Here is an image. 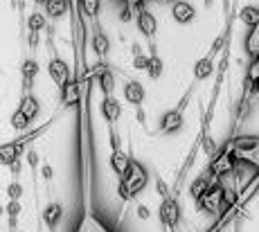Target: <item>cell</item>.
Segmentation results:
<instances>
[{"label":"cell","instance_id":"14","mask_svg":"<svg viewBox=\"0 0 259 232\" xmlns=\"http://www.w3.org/2000/svg\"><path fill=\"white\" fill-rule=\"evenodd\" d=\"M61 216H63V207H61V203H50L46 210H43V221L48 223V228H50V230L57 228V223L61 221Z\"/></svg>","mask_w":259,"mask_h":232},{"label":"cell","instance_id":"40","mask_svg":"<svg viewBox=\"0 0 259 232\" xmlns=\"http://www.w3.org/2000/svg\"><path fill=\"white\" fill-rule=\"evenodd\" d=\"M36 3H38V5H46V3H48V0H36Z\"/></svg>","mask_w":259,"mask_h":232},{"label":"cell","instance_id":"28","mask_svg":"<svg viewBox=\"0 0 259 232\" xmlns=\"http://www.w3.org/2000/svg\"><path fill=\"white\" fill-rule=\"evenodd\" d=\"M246 77H248V81H250L252 86H255V83L259 81V59H252V61H250V66H248Z\"/></svg>","mask_w":259,"mask_h":232},{"label":"cell","instance_id":"2","mask_svg":"<svg viewBox=\"0 0 259 232\" xmlns=\"http://www.w3.org/2000/svg\"><path fill=\"white\" fill-rule=\"evenodd\" d=\"M235 169H237V158H235V154H232V145L228 142L221 151H217V154L212 156L210 171L217 176V178H223V176L232 174Z\"/></svg>","mask_w":259,"mask_h":232},{"label":"cell","instance_id":"8","mask_svg":"<svg viewBox=\"0 0 259 232\" xmlns=\"http://www.w3.org/2000/svg\"><path fill=\"white\" fill-rule=\"evenodd\" d=\"M171 18L181 25H187L196 18V9L192 7V3H185V0H176L171 5Z\"/></svg>","mask_w":259,"mask_h":232},{"label":"cell","instance_id":"41","mask_svg":"<svg viewBox=\"0 0 259 232\" xmlns=\"http://www.w3.org/2000/svg\"><path fill=\"white\" fill-rule=\"evenodd\" d=\"M210 3H212V0H205V5H210Z\"/></svg>","mask_w":259,"mask_h":232},{"label":"cell","instance_id":"24","mask_svg":"<svg viewBox=\"0 0 259 232\" xmlns=\"http://www.w3.org/2000/svg\"><path fill=\"white\" fill-rule=\"evenodd\" d=\"M21 75H23L25 81L32 83L34 79H36V75H38V63L34 61V59H25L23 66H21Z\"/></svg>","mask_w":259,"mask_h":232},{"label":"cell","instance_id":"9","mask_svg":"<svg viewBox=\"0 0 259 232\" xmlns=\"http://www.w3.org/2000/svg\"><path fill=\"white\" fill-rule=\"evenodd\" d=\"M138 29H140L149 41H153V38H156V34H158L156 16H153L151 12H147V9H140V12H138Z\"/></svg>","mask_w":259,"mask_h":232},{"label":"cell","instance_id":"10","mask_svg":"<svg viewBox=\"0 0 259 232\" xmlns=\"http://www.w3.org/2000/svg\"><path fill=\"white\" fill-rule=\"evenodd\" d=\"M79 100H81V81H68L66 86L61 88V102L66 108H72L77 106Z\"/></svg>","mask_w":259,"mask_h":232},{"label":"cell","instance_id":"25","mask_svg":"<svg viewBox=\"0 0 259 232\" xmlns=\"http://www.w3.org/2000/svg\"><path fill=\"white\" fill-rule=\"evenodd\" d=\"M27 27H29V32H41V29H46L48 27V18L43 16V14H38V12H34V14H29V21H27Z\"/></svg>","mask_w":259,"mask_h":232},{"label":"cell","instance_id":"35","mask_svg":"<svg viewBox=\"0 0 259 232\" xmlns=\"http://www.w3.org/2000/svg\"><path fill=\"white\" fill-rule=\"evenodd\" d=\"M149 216H151V212H149V207H147V205H138V219L147 221Z\"/></svg>","mask_w":259,"mask_h":232},{"label":"cell","instance_id":"5","mask_svg":"<svg viewBox=\"0 0 259 232\" xmlns=\"http://www.w3.org/2000/svg\"><path fill=\"white\" fill-rule=\"evenodd\" d=\"M158 216L160 221L167 225V228H176L178 221H181V205L174 196H165L160 203V210H158Z\"/></svg>","mask_w":259,"mask_h":232},{"label":"cell","instance_id":"36","mask_svg":"<svg viewBox=\"0 0 259 232\" xmlns=\"http://www.w3.org/2000/svg\"><path fill=\"white\" fill-rule=\"evenodd\" d=\"M41 174H43V178H46V180H52L54 171H52V167H50V165H43L41 167Z\"/></svg>","mask_w":259,"mask_h":232},{"label":"cell","instance_id":"18","mask_svg":"<svg viewBox=\"0 0 259 232\" xmlns=\"http://www.w3.org/2000/svg\"><path fill=\"white\" fill-rule=\"evenodd\" d=\"M243 50L250 54L252 59H259V27H250L246 41H243Z\"/></svg>","mask_w":259,"mask_h":232},{"label":"cell","instance_id":"15","mask_svg":"<svg viewBox=\"0 0 259 232\" xmlns=\"http://www.w3.org/2000/svg\"><path fill=\"white\" fill-rule=\"evenodd\" d=\"M18 111H21L23 115L27 117L29 122H32L34 117L38 115V111H41V106H38V102H36V97H34V95H25L23 100H21V106H18Z\"/></svg>","mask_w":259,"mask_h":232},{"label":"cell","instance_id":"12","mask_svg":"<svg viewBox=\"0 0 259 232\" xmlns=\"http://www.w3.org/2000/svg\"><path fill=\"white\" fill-rule=\"evenodd\" d=\"M144 86L140 81H126V86H124V100H126L131 106H138L140 108L144 104Z\"/></svg>","mask_w":259,"mask_h":232},{"label":"cell","instance_id":"23","mask_svg":"<svg viewBox=\"0 0 259 232\" xmlns=\"http://www.w3.org/2000/svg\"><path fill=\"white\" fill-rule=\"evenodd\" d=\"M210 185H212V182H210V178H207V176H201V178H196V180L192 182V190H189L192 199L198 201V199H201V196L207 192V187H210Z\"/></svg>","mask_w":259,"mask_h":232},{"label":"cell","instance_id":"33","mask_svg":"<svg viewBox=\"0 0 259 232\" xmlns=\"http://www.w3.org/2000/svg\"><path fill=\"white\" fill-rule=\"evenodd\" d=\"M25 154H27V156H25V160H27L29 167H38V154H36V151L29 149V151H25Z\"/></svg>","mask_w":259,"mask_h":232},{"label":"cell","instance_id":"20","mask_svg":"<svg viewBox=\"0 0 259 232\" xmlns=\"http://www.w3.org/2000/svg\"><path fill=\"white\" fill-rule=\"evenodd\" d=\"M93 50H95V54H97L99 59L106 57L108 50H111V43H108V36H106V34L95 32V36H93Z\"/></svg>","mask_w":259,"mask_h":232},{"label":"cell","instance_id":"13","mask_svg":"<svg viewBox=\"0 0 259 232\" xmlns=\"http://www.w3.org/2000/svg\"><path fill=\"white\" fill-rule=\"evenodd\" d=\"M128 165H131V158H128L126 154H122L119 149H113V154H111V167H113V171H115L119 178L126 174Z\"/></svg>","mask_w":259,"mask_h":232},{"label":"cell","instance_id":"21","mask_svg":"<svg viewBox=\"0 0 259 232\" xmlns=\"http://www.w3.org/2000/svg\"><path fill=\"white\" fill-rule=\"evenodd\" d=\"M97 81H99V88H102L104 95H111L113 88H115V79H113L111 70H106V68H104L102 72H97Z\"/></svg>","mask_w":259,"mask_h":232},{"label":"cell","instance_id":"1","mask_svg":"<svg viewBox=\"0 0 259 232\" xmlns=\"http://www.w3.org/2000/svg\"><path fill=\"white\" fill-rule=\"evenodd\" d=\"M149 182V174L147 169L140 165V162L131 160V165H128L126 174L119 178V187H117V194L122 201H131L133 196H138L140 192L147 187Z\"/></svg>","mask_w":259,"mask_h":232},{"label":"cell","instance_id":"19","mask_svg":"<svg viewBox=\"0 0 259 232\" xmlns=\"http://www.w3.org/2000/svg\"><path fill=\"white\" fill-rule=\"evenodd\" d=\"M214 72V63H212V57H203L196 61L194 66V77L196 79H207Z\"/></svg>","mask_w":259,"mask_h":232},{"label":"cell","instance_id":"32","mask_svg":"<svg viewBox=\"0 0 259 232\" xmlns=\"http://www.w3.org/2000/svg\"><path fill=\"white\" fill-rule=\"evenodd\" d=\"M203 149H205V154H210V156L217 154V145H214V142H212L207 135L203 137Z\"/></svg>","mask_w":259,"mask_h":232},{"label":"cell","instance_id":"11","mask_svg":"<svg viewBox=\"0 0 259 232\" xmlns=\"http://www.w3.org/2000/svg\"><path fill=\"white\" fill-rule=\"evenodd\" d=\"M102 115L108 124H115L119 117H122V104H119L113 95H106V100L102 102Z\"/></svg>","mask_w":259,"mask_h":232},{"label":"cell","instance_id":"37","mask_svg":"<svg viewBox=\"0 0 259 232\" xmlns=\"http://www.w3.org/2000/svg\"><path fill=\"white\" fill-rule=\"evenodd\" d=\"M131 16H133V12H131L128 7H124V9H122V14H119V21L128 23V21H131Z\"/></svg>","mask_w":259,"mask_h":232},{"label":"cell","instance_id":"31","mask_svg":"<svg viewBox=\"0 0 259 232\" xmlns=\"http://www.w3.org/2000/svg\"><path fill=\"white\" fill-rule=\"evenodd\" d=\"M147 66H149V57L147 54H136V57H133V68H136V70H147Z\"/></svg>","mask_w":259,"mask_h":232},{"label":"cell","instance_id":"39","mask_svg":"<svg viewBox=\"0 0 259 232\" xmlns=\"http://www.w3.org/2000/svg\"><path fill=\"white\" fill-rule=\"evenodd\" d=\"M3 214H5V207H3V205H0V216H3Z\"/></svg>","mask_w":259,"mask_h":232},{"label":"cell","instance_id":"17","mask_svg":"<svg viewBox=\"0 0 259 232\" xmlns=\"http://www.w3.org/2000/svg\"><path fill=\"white\" fill-rule=\"evenodd\" d=\"M239 21L243 23L246 27H259V9L255 5H248L239 12Z\"/></svg>","mask_w":259,"mask_h":232},{"label":"cell","instance_id":"22","mask_svg":"<svg viewBox=\"0 0 259 232\" xmlns=\"http://www.w3.org/2000/svg\"><path fill=\"white\" fill-rule=\"evenodd\" d=\"M79 9H81L88 18L97 21V14H99V9H102V0H79Z\"/></svg>","mask_w":259,"mask_h":232},{"label":"cell","instance_id":"16","mask_svg":"<svg viewBox=\"0 0 259 232\" xmlns=\"http://www.w3.org/2000/svg\"><path fill=\"white\" fill-rule=\"evenodd\" d=\"M46 9H48V16L57 21V18H61V16L68 14V9H70V0H48Z\"/></svg>","mask_w":259,"mask_h":232},{"label":"cell","instance_id":"6","mask_svg":"<svg viewBox=\"0 0 259 232\" xmlns=\"http://www.w3.org/2000/svg\"><path fill=\"white\" fill-rule=\"evenodd\" d=\"M48 72H50L52 81L57 83L59 88H63V86H66V83L72 79V75H70V66H68V63L63 61V59H59V57H54L52 61H50Z\"/></svg>","mask_w":259,"mask_h":232},{"label":"cell","instance_id":"42","mask_svg":"<svg viewBox=\"0 0 259 232\" xmlns=\"http://www.w3.org/2000/svg\"><path fill=\"white\" fill-rule=\"evenodd\" d=\"M167 3H176V0H167Z\"/></svg>","mask_w":259,"mask_h":232},{"label":"cell","instance_id":"27","mask_svg":"<svg viewBox=\"0 0 259 232\" xmlns=\"http://www.w3.org/2000/svg\"><path fill=\"white\" fill-rule=\"evenodd\" d=\"M9 124H12V129H16V131H25L29 126V120L21 111H16V113H12V117H9Z\"/></svg>","mask_w":259,"mask_h":232},{"label":"cell","instance_id":"26","mask_svg":"<svg viewBox=\"0 0 259 232\" xmlns=\"http://www.w3.org/2000/svg\"><path fill=\"white\" fill-rule=\"evenodd\" d=\"M162 59L158 57V54H151V57H149V66H147V75L151 77V79H158L162 75Z\"/></svg>","mask_w":259,"mask_h":232},{"label":"cell","instance_id":"7","mask_svg":"<svg viewBox=\"0 0 259 232\" xmlns=\"http://www.w3.org/2000/svg\"><path fill=\"white\" fill-rule=\"evenodd\" d=\"M183 129V108H174V111H167L165 115L160 117V131L167 133V135H174Z\"/></svg>","mask_w":259,"mask_h":232},{"label":"cell","instance_id":"34","mask_svg":"<svg viewBox=\"0 0 259 232\" xmlns=\"http://www.w3.org/2000/svg\"><path fill=\"white\" fill-rule=\"evenodd\" d=\"M122 3H124V7H128L131 12H138V9H142L144 0H122Z\"/></svg>","mask_w":259,"mask_h":232},{"label":"cell","instance_id":"29","mask_svg":"<svg viewBox=\"0 0 259 232\" xmlns=\"http://www.w3.org/2000/svg\"><path fill=\"white\" fill-rule=\"evenodd\" d=\"M7 196L9 201H18L23 196V185L21 182H9L7 185Z\"/></svg>","mask_w":259,"mask_h":232},{"label":"cell","instance_id":"38","mask_svg":"<svg viewBox=\"0 0 259 232\" xmlns=\"http://www.w3.org/2000/svg\"><path fill=\"white\" fill-rule=\"evenodd\" d=\"M158 192L162 194V199L169 196V190H167V185H165V180H162V178H158Z\"/></svg>","mask_w":259,"mask_h":232},{"label":"cell","instance_id":"3","mask_svg":"<svg viewBox=\"0 0 259 232\" xmlns=\"http://www.w3.org/2000/svg\"><path fill=\"white\" fill-rule=\"evenodd\" d=\"M50 126V124H48ZM48 126H41V129L32 131L29 135L21 137V140H14V142H7V145H0V165H12L14 160H18L23 154H25V145H27V140H32V137H36L38 133H43L48 129Z\"/></svg>","mask_w":259,"mask_h":232},{"label":"cell","instance_id":"30","mask_svg":"<svg viewBox=\"0 0 259 232\" xmlns=\"http://www.w3.org/2000/svg\"><path fill=\"white\" fill-rule=\"evenodd\" d=\"M5 212H7V216H16V219H18V214L23 212L21 201H9L7 207H5Z\"/></svg>","mask_w":259,"mask_h":232},{"label":"cell","instance_id":"4","mask_svg":"<svg viewBox=\"0 0 259 232\" xmlns=\"http://www.w3.org/2000/svg\"><path fill=\"white\" fill-rule=\"evenodd\" d=\"M223 192L226 187L214 182V185L207 187V192L196 201L198 203V210L201 212H207V214H223Z\"/></svg>","mask_w":259,"mask_h":232}]
</instances>
